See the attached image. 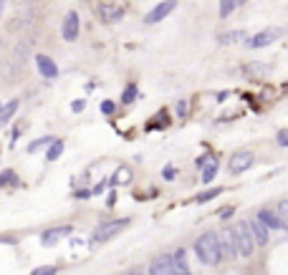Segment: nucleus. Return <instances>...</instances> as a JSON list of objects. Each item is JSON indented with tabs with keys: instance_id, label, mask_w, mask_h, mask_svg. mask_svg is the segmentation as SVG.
Wrapping results in <instances>:
<instances>
[{
	"instance_id": "obj_1",
	"label": "nucleus",
	"mask_w": 288,
	"mask_h": 275,
	"mask_svg": "<svg viewBox=\"0 0 288 275\" xmlns=\"http://www.w3.org/2000/svg\"><path fill=\"white\" fill-rule=\"evenodd\" d=\"M195 255L200 257V262L205 265H218L223 260V252H220V242H218V235L215 232H205L195 240Z\"/></svg>"
},
{
	"instance_id": "obj_2",
	"label": "nucleus",
	"mask_w": 288,
	"mask_h": 275,
	"mask_svg": "<svg viewBox=\"0 0 288 275\" xmlns=\"http://www.w3.org/2000/svg\"><path fill=\"white\" fill-rule=\"evenodd\" d=\"M233 240H235V247H238V255H245L250 257L255 252V240H253V232H250V225L245 220H240L238 225H233Z\"/></svg>"
},
{
	"instance_id": "obj_3",
	"label": "nucleus",
	"mask_w": 288,
	"mask_h": 275,
	"mask_svg": "<svg viewBox=\"0 0 288 275\" xmlns=\"http://www.w3.org/2000/svg\"><path fill=\"white\" fill-rule=\"evenodd\" d=\"M280 33H283L280 28H265V31L250 36V38L245 41V46H248V48H265V46H270L273 41H278Z\"/></svg>"
},
{
	"instance_id": "obj_4",
	"label": "nucleus",
	"mask_w": 288,
	"mask_h": 275,
	"mask_svg": "<svg viewBox=\"0 0 288 275\" xmlns=\"http://www.w3.org/2000/svg\"><path fill=\"white\" fill-rule=\"evenodd\" d=\"M129 225V220L124 217V220H111V222H104V225H99L96 227V232H94V240L96 242H106V240H111L119 230H124Z\"/></svg>"
},
{
	"instance_id": "obj_5",
	"label": "nucleus",
	"mask_w": 288,
	"mask_h": 275,
	"mask_svg": "<svg viewBox=\"0 0 288 275\" xmlns=\"http://www.w3.org/2000/svg\"><path fill=\"white\" fill-rule=\"evenodd\" d=\"M175 8H177V0H165V3L155 6L147 16H144V23H160V21H165Z\"/></svg>"
},
{
	"instance_id": "obj_6",
	"label": "nucleus",
	"mask_w": 288,
	"mask_h": 275,
	"mask_svg": "<svg viewBox=\"0 0 288 275\" xmlns=\"http://www.w3.org/2000/svg\"><path fill=\"white\" fill-rule=\"evenodd\" d=\"M150 275H177L172 255H157L150 265Z\"/></svg>"
},
{
	"instance_id": "obj_7",
	"label": "nucleus",
	"mask_w": 288,
	"mask_h": 275,
	"mask_svg": "<svg viewBox=\"0 0 288 275\" xmlns=\"http://www.w3.org/2000/svg\"><path fill=\"white\" fill-rule=\"evenodd\" d=\"M96 13H99V18L104 21V23H119L121 18H124V8L121 6H111V3H101L99 8H96Z\"/></svg>"
},
{
	"instance_id": "obj_8",
	"label": "nucleus",
	"mask_w": 288,
	"mask_h": 275,
	"mask_svg": "<svg viewBox=\"0 0 288 275\" xmlns=\"http://www.w3.org/2000/svg\"><path fill=\"white\" fill-rule=\"evenodd\" d=\"M61 36H63V41H76L79 38V13L76 11L66 13L63 26H61Z\"/></svg>"
},
{
	"instance_id": "obj_9",
	"label": "nucleus",
	"mask_w": 288,
	"mask_h": 275,
	"mask_svg": "<svg viewBox=\"0 0 288 275\" xmlns=\"http://www.w3.org/2000/svg\"><path fill=\"white\" fill-rule=\"evenodd\" d=\"M250 164H253V154H250V152H235V154L230 157V164H228V167H230L233 174H240V172H245Z\"/></svg>"
},
{
	"instance_id": "obj_10",
	"label": "nucleus",
	"mask_w": 288,
	"mask_h": 275,
	"mask_svg": "<svg viewBox=\"0 0 288 275\" xmlns=\"http://www.w3.org/2000/svg\"><path fill=\"white\" fill-rule=\"evenodd\" d=\"M218 242H220V252L225 255V260H233L238 255V247H235V240H233V232L230 230H223L218 235Z\"/></svg>"
},
{
	"instance_id": "obj_11",
	"label": "nucleus",
	"mask_w": 288,
	"mask_h": 275,
	"mask_svg": "<svg viewBox=\"0 0 288 275\" xmlns=\"http://www.w3.org/2000/svg\"><path fill=\"white\" fill-rule=\"evenodd\" d=\"M36 66H38V74L46 76V79H56V76H58V66H56L46 53H38V56H36Z\"/></svg>"
},
{
	"instance_id": "obj_12",
	"label": "nucleus",
	"mask_w": 288,
	"mask_h": 275,
	"mask_svg": "<svg viewBox=\"0 0 288 275\" xmlns=\"http://www.w3.org/2000/svg\"><path fill=\"white\" fill-rule=\"evenodd\" d=\"M200 167H202V182L207 184V182H212L215 179V174H218V159L212 157V154H205V157H200V162H197Z\"/></svg>"
},
{
	"instance_id": "obj_13",
	"label": "nucleus",
	"mask_w": 288,
	"mask_h": 275,
	"mask_svg": "<svg viewBox=\"0 0 288 275\" xmlns=\"http://www.w3.org/2000/svg\"><path fill=\"white\" fill-rule=\"evenodd\" d=\"M71 230H74L71 225H63V227H51L48 232H43L41 242H43V245H56L61 237H68V235H71Z\"/></svg>"
},
{
	"instance_id": "obj_14",
	"label": "nucleus",
	"mask_w": 288,
	"mask_h": 275,
	"mask_svg": "<svg viewBox=\"0 0 288 275\" xmlns=\"http://www.w3.org/2000/svg\"><path fill=\"white\" fill-rule=\"evenodd\" d=\"M250 225V232H253V240H255V245H268V227L258 220V215L248 222Z\"/></svg>"
},
{
	"instance_id": "obj_15",
	"label": "nucleus",
	"mask_w": 288,
	"mask_h": 275,
	"mask_svg": "<svg viewBox=\"0 0 288 275\" xmlns=\"http://www.w3.org/2000/svg\"><path fill=\"white\" fill-rule=\"evenodd\" d=\"M172 262H175L177 275H192L190 262H187V250H185V247H180V250H175V252H172Z\"/></svg>"
},
{
	"instance_id": "obj_16",
	"label": "nucleus",
	"mask_w": 288,
	"mask_h": 275,
	"mask_svg": "<svg viewBox=\"0 0 288 275\" xmlns=\"http://www.w3.org/2000/svg\"><path fill=\"white\" fill-rule=\"evenodd\" d=\"M258 220H260L268 230H283V225H280V220H278V215H275L273 210H260V212H258Z\"/></svg>"
},
{
	"instance_id": "obj_17",
	"label": "nucleus",
	"mask_w": 288,
	"mask_h": 275,
	"mask_svg": "<svg viewBox=\"0 0 288 275\" xmlns=\"http://www.w3.org/2000/svg\"><path fill=\"white\" fill-rule=\"evenodd\" d=\"M218 41L223 46H230V43H238V41H248V33L245 31H233V33H223Z\"/></svg>"
},
{
	"instance_id": "obj_18",
	"label": "nucleus",
	"mask_w": 288,
	"mask_h": 275,
	"mask_svg": "<svg viewBox=\"0 0 288 275\" xmlns=\"http://www.w3.org/2000/svg\"><path fill=\"white\" fill-rule=\"evenodd\" d=\"M16 109H18V101H16V99H13V101H8L3 109H0V126H3V124H6L13 114H16Z\"/></svg>"
},
{
	"instance_id": "obj_19",
	"label": "nucleus",
	"mask_w": 288,
	"mask_h": 275,
	"mask_svg": "<svg viewBox=\"0 0 288 275\" xmlns=\"http://www.w3.org/2000/svg\"><path fill=\"white\" fill-rule=\"evenodd\" d=\"M243 0H220V18H228Z\"/></svg>"
},
{
	"instance_id": "obj_20",
	"label": "nucleus",
	"mask_w": 288,
	"mask_h": 275,
	"mask_svg": "<svg viewBox=\"0 0 288 275\" xmlns=\"http://www.w3.org/2000/svg\"><path fill=\"white\" fill-rule=\"evenodd\" d=\"M275 215H278V220H280V225H283V230H288V199H283L275 210H273Z\"/></svg>"
},
{
	"instance_id": "obj_21",
	"label": "nucleus",
	"mask_w": 288,
	"mask_h": 275,
	"mask_svg": "<svg viewBox=\"0 0 288 275\" xmlns=\"http://www.w3.org/2000/svg\"><path fill=\"white\" fill-rule=\"evenodd\" d=\"M51 144H53V139H51V136H43V139L31 142V144H28V152H31V154H36V152H41L43 147H51Z\"/></svg>"
},
{
	"instance_id": "obj_22",
	"label": "nucleus",
	"mask_w": 288,
	"mask_h": 275,
	"mask_svg": "<svg viewBox=\"0 0 288 275\" xmlns=\"http://www.w3.org/2000/svg\"><path fill=\"white\" fill-rule=\"evenodd\" d=\"M61 154H63V142H53L51 149H48V154H46V159H48V162H56Z\"/></svg>"
},
{
	"instance_id": "obj_23",
	"label": "nucleus",
	"mask_w": 288,
	"mask_h": 275,
	"mask_svg": "<svg viewBox=\"0 0 288 275\" xmlns=\"http://www.w3.org/2000/svg\"><path fill=\"white\" fill-rule=\"evenodd\" d=\"M136 94H139V91H136V86H134V84H129V86L124 89V94H121V104H131V101L136 99Z\"/></svg>"
},
{
	"instance_id": "obj_24",
	"label": "nucleus",
	"mask_w": 288,
	"mask_h": 275,
	"mask_svg": "<svg viewBox=\"0 0 288 275\" xmlns=\"http://www.w3.org/2000/svg\"><path fill=\"white\" fill-rule=\"evenodd\" d=\"M160 124H162V126H167V114H165V111H160V114H157V116L147 124V129H157Z\"/></svg>"
},
{
	"instance_id": "obj_25",
	"label": "nucleus",
	"mask_w": 288,
	"mask_h": 275,
	"mask_svg": "<svg viewBox=\"0 0 288 275\" xmlns=\"http://www.w3.org/2000/svg\"><path fill=\"white\" fill-rule=\"evenodd\" d=\"M6 184H18V179H16V174L11 169H6L3 174H0V187H6Z\"/></svg>"
},
{
	"instance_id": "obj_26",
	"label": "nucleus",
	"mask_w": 288,
	"mask_h": 275,
	"mask_svg": "<svg viewBox=\"0 0 288 275\" xmlns=\"http://www.w3.org/2000/svg\"><path fill=\"white\" fill-rule=\"evenodd\" d=\"M131 179V172L129 169H119L116 174H114V184H124V182H129Z\"/></svg>"
},
{
	"instance_id": "obj_27",
	"label": "nucleus",
	"mask_w": 288,
	"mask_h": 275,
	"mask_svg": "<svg viewBox=\"0 0 288 275\" xmlns=\"http://www.w3.org/2000/svg\"><path fill=\"white\" fill-rule=\"evenodd\" d=\"M220 192H223L220 187H215V189H207V192H200V194H197V202H207V199H212V197H218Z\"/></svg>"
},
{
	"instance_id": "obj_28",
	"label": "nucleus",
	"mask_w": 288,
	"mask_h": 275,
	"mask_svg": "<svg viewBox=\"0 0 288 275\" xmlns=\"http://www.w3.org/2000/svg\"><path fill=\"white\" fill-rule=\"evenodd\" d=\"M248 71H250V74L263 76V74H268V66H265V63H250V66H248Z\"/></svg>"
},
{
	"instance_id": "obj_29",
	"label": "nucleus",
	"mask_w": 288,
	"mask_h": 275,
	"mask_svg": "<svg viewBox=\"0 0 288 275\" xmlns=\"http://www.w3.org/2000/svg\"><path fill=\"white\" fill-rule=\"evenodd\" d=\"M31 275H56V267L53 265H43V267H36Z\"/></svg>"
},
{
	"instance_id": "obj_30",
	"label": "nucleus",
	"mask_w": 288,
	"mask_h": 275,
	"mask_svg": "<svg viewBox=\"0 0 288 275\" xmlns=\"http://www.w3.org/2000/svg\"><path fill=\"white\" fill-rule=\"evenodd\" d=\"M101 111H104V114H106V116H111V114H114V111H116V104H114V101H109V99H106V101H101Z\"/></svg>"
},
{
	"instance_id": "obj_31",
	"label": "nucleus",
	"mask_w": 288,
	"mask_h": 275,
	"mask_svg": "<svg viewBox=\"0 0 288 275\" xmlns=\"http://www.w3.org/2000/svg\"><path fill=\"white\" fill-rule=\"evenodd\" d=\"M71 109H74V111H84V109H86V101H81V99H76V101L71 104Z\"/></svg>"
},
{
	"instance_id": "obj_32",
	"label": "nucleus",
	"mask_w": 288,
	"mask_h": 275,
	"mask_svg": "<svg viewBox=\"0 0 288 275\" xmlns=\"http://www.w3.org/2000/svg\"><path fill=\"white\" fill-rule=\"evenodd\" d=\"M106 184H109V182H106V179H104V182H99V184H96V187H94V189H91V194H101V192H104V189H106Z\"/></svg>"
},
{
	"instance_id": "obj_33",
	"label": "nucleus",
	"mask_w": 288,
	"mask_h": 275,
	"mask_svg": "<svg viewBox=\"0 0 288 275\" xmlns=\"http://www.w3.org/2000/svg\"><path fill=\"white\" fill-rule=\"evenodd\" d=\"M187 114V101H180L177 104V116H185Z\"/></svg>"
},
{
	"instance_id": "obj_34",
	"label": "nucleus",
	"mask_w": 288,
	"mask_h": 275,
	"mask_svg": "<svg viewBox=\"0 0 288 275\" xmlns=\"http://www.w3.org/2000/svg\"><path fill=\"white\" fill-rule=\"evenodd\" d=\"M278 144L288 147V131H280V134H278Z\"/></svg>"
},
{
	"instance_id": "obj_35",
	"label": "nucleus",
	"mask_w": 288,
	"mask_h": 275,
	"mask_svg": "<svg viewBox=\"0 0 288 275\" xmlns=\"http://www.w3.org/2000/svg\"><path fill=\"white\" fill-rule=\"evenodd\" d=\"M165 177H167V179H175V167H167V172H165Z\"/></svg>"
},
{
	"instance_id": "obj_36",
	"label": "nucleus",
	"mask_w": 288,
	"mask_h": 275,
	"mask_svg": "<svg viewBox=\"0 0 288 275\" xmlns=\"http://www.w3.org/2000/svg\"><path fill=\"white\" fill-rule=\"evenodd\" d=\"M126 275H144V270H141V267H134V270H129Z\"/></svg>"
},
{
	"instance_id": "obj_37",
	"label": "nucleus",
	"mask_w": 288,
	"mask_h": 275,
	"mask_svg": "<svg viewBox=\"0 0 288 275\" xmlns=\"http://www.w3.org/2000/svg\"><path fill=\"white\" fill-rule=\"evenodd\" d=\"M230 215H233V207H228V210H223V212H220V217H230Z\"/></svg>"
},
{
	"instance_id": "obj_38",
	"label": "nucleus",
	"mask_w": 288,
	"mask_h": 275,
	"mask_svg": "<svg viewBox=\"0 0 288 275\" xmlns=\"http://www.w3.org/2000/svg\"><path fill=\"white\" fill-rule=\"evenodd\" d=\"M3 8H6V0H0V16H3Z\"/></svg>"
}]
</instances>
